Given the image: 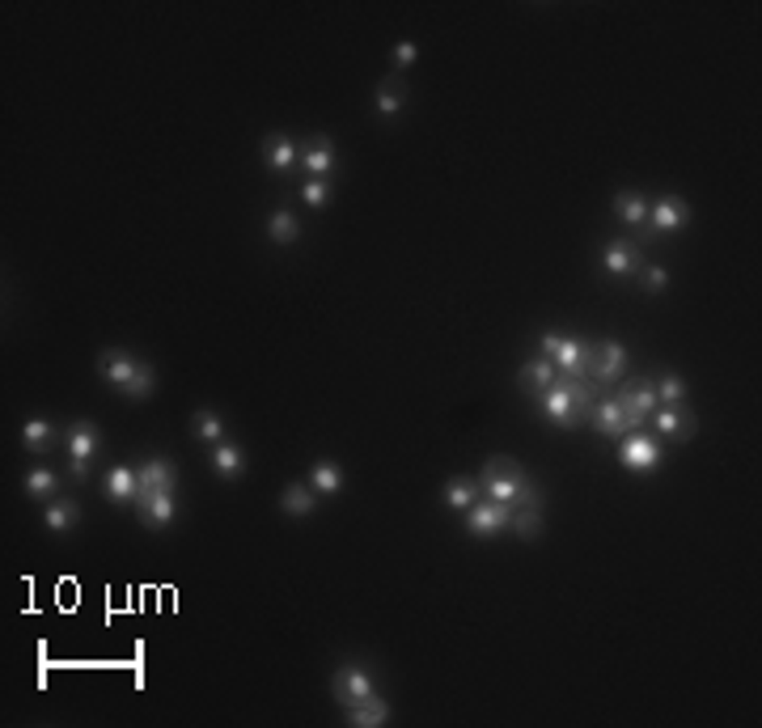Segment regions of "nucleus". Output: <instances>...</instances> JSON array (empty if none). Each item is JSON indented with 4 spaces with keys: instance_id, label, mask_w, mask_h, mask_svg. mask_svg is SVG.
<instances>
[{
    "instance_id": "1",
    "label": "nucleus",
    "mask_w": 762,
    "mask_h": 728,
    "mask_svg": "<svg viewBox=\"0 0 762 728\" xmlns=\"http://www.w3.org/2000/svg\"><path fill=\"white\" fill-rule=\"evenodd\" d=\"M623 373H627V347L615 344V339H602V344L585 339V347H580V377H589L597 385H615Z\"/></svg>"
},
{
    "instance_id": "2",
    "label": "nucleus",
    "mask_w": 762,
    "mask_h": 728,
    "mask_svg": "<svg viewBox=\"0 0 762 728\" xmlns=\"http://www.w3.org/2000/svg\"><path fill=\"white\" fill-rule=\"evenodd\" d=\"M526 466L513 462V457H492L483 466V479H479V495L483 500H496V504H513L516 500V487L526 483Z\"/></svg>"
},
{
    "instance_id": "3",
    "label": "nucleus",
    "mask_w": 762,
    "mask_h": 728,
    "mask_svg": "<svg viewBox=\"0 0 762 728\" xmlns=\"http://www.w3.org/2000/svg\"><path fill=\"white\" fill-rule=\"evenodd\" d=\"M618 407H623V415H627V428L631 433H644L652 420V411L661 407L657 403V385H652V377H627V382L615 390Z\"/></svg>"
},
{
    "instance_id": "4",
    "label": "nucleus",
    "mask_w": 762,
    "mask_h": 728,
    "mask_svg": "<svg viewBox=\"0 0 762 728\" xmlns=\"http://www.w3.org/2000/svg\"><path fill=\"white\" fill-rule=\"evenodd\" d=\"M618 462L631 470V474H652L661 466V441L652 433H627L618 444Z\"/></svg>"
},
{
    "instance_id": "5",
    "label": "nucleus",
    "mask_w": 762,
    "mask_h": 728,
    "mask_svg": "<svg viewBox=\"0 0 762 728\" xmlns=\"http://www.w3.org/2000/svg\"><path fill=\"white\" fill-rule=\"evenodd\" d=\"M331 691H335V703H344V712L352 703H360V699H369V694H377V682H373V673L365 665H339L331 678Z\"/></svg>"
},
{
    "instance_id": "6",
    "label": "nucleus",
    "mask_w": 762,
    "mask_h": 728,
    "mask_svg": "<svg viewBox=\"0 0 762 728\" xmlns=\"http://www.w3.org/2000/svg\"><path fill=\"white\" fill-rule=\"evenodd\" d=\"M508 517H513V504H496V500H475L466 508V530L475 538H496L500 530H508Z\"/></svg>"
},
{
    "instance_id": "7",
    "label": "nucleus",
    "mask_w": 762,
    "mask_h": 728,
    "mask_svg": "<svg viewBox=\"0 0 762 728\" xmlns=\"http://www.w3.org/2000/svg\"><path fill=\"white\" fill-rule=\"evenodd\" d=\"M652 428L665 436V441H690L695 436V411L690 407H657L652 411Z\"/></svg>"
},
{
    "instance_id": "8",
    "label": "nucleus",
    "mask_w": 762,
    "mask_h": 728,
    "mask_svg": "<svg viewBox=\"0 0 762 728\" xmlns=\"http://www.w3.org/2000/svg\"><path fill=\"white\" fill-rule=\"evenodd\" d=\"M538 411L551 424H564V428H577V420H580V407L572 403V394H567L564 385H559V377H555L551 390H542L538 394Z\"/></svg>"
},
{
    "instance_id": "9",
    "label": "nucleus",
    "mask_w": 762,
    "mask_h": 728,
    "mask_svg": "<svg viewBox=\"0 0 762 728\" xmlns=\"http://www.w3.org/2000/svg\"><path fill=\"white\" fill-rule=\"evenodd\" d=\"M687 221H690V208L677 195H661L648 208V224L657 234H677V229H687Z\"/></svg>"
},
{
    "instance_id": "10",
    "label": "nucleus",
    "mask_w": 762,
    "mask_h": 728,
    "mask_svg": "<svg viewBox=\"0 0 762 728\" xmlns=\"http://www.w3.org/2000/svg\"><path fill=\"white\" fill-rule=\"evenodd\" d=\"M589 420H593V428H597L602 436H627L631 433L627 415H623V407H618L615 394H597V403L589 407Z\"/></svg>"
},
{
    "instance_id": "11",
    "label": "nucleus",
    "mask_w": 762,
    "mask_h": 728,
    "mask_svg": "<svg viewBox=\"0 0 762 728\" xmlns=\"http://www.w3.org/2000/svg\"><path fill=\"white\" fill-rule=\"evenodd\" d=\"M135 513L145 525H170L174 513H178V500L174 492H140L135 495Z\"/></svg>"
},
{
    "instance_id": "12",
    "label": "nucleus",
    "mask_w": 762,
    "mask_h": 728,
    "mask_svg": "<svg viewBox=\"0 0 762 728\" xmlns=\"http://www.w3.org/2000/svg\"><path fill=\"white\" fill-rule=\"evenodd\" d=\"M602 267L606 275H636L644 267V254H639L636 242H610L602 250Z\"/></svg>"
},
{
    "instance_id": "13",
    "label": "nucleus",
    "mask_w": 762,
    "mask_h": 728,
    "mask_svg": "<svg viewBox=\"0 0 762 728\" xmlns=\"http://www.w3.org/2000/svg\"><path fill=\"white\" fill-rule=\"evenodd\" d=\"M135 369H140V360L127 356L124 347H106V352H98V377H102V382L127 385Z\"/></svg>"
},
{
    "instance_id": "14",
    "label": "nucleus",
    "mask_w": 762,
    "mask_h": 728,
    "mask_svg": "<svg viewBox=\"0 0 762 728\" xmlns=\"http://www.w3.org/2000/svg\"><path fill=\"white\" fill-rule=\"evenodd\" d=\"M174 483H178V470H174L170 457H148L145 466H140V492H174Z\"/></svg>"
},
{
    "instance_id": "15",
    "label": "nucleus",
    "mask_w": 762,
    "mask_h": 728,
    "mask_svg": "<svg viewBox=\"0 0 762 728\" xmlns=\"http://www.w3.org/2000/svg\"><path fill=\"white\" fill-rule=\"evenodd\" d=\"M263 161H267L271 174H288L293 165H301V153L288 136H267L263 140Z\"/></svg>"
},
{
    "instance_id": "16",
    "label": "nucleus",
    "mask_w": 762,
    "mask_h": 728,
    "mask_svg": "<svg viewBox=\"0 0 762 728\" xmlns=\"http://www.w3.org/2000/svg\"><path fill=\"white\" fill-rule=\"evenodd\" d=\"M106 495H111V504H135V487H140V470L135 466H111L106 474Z\"/></svg>"
},
{
    "instance_id": "17",
    "label": "nucleus",
    "mask_w": 762,
    "mask_h": 728,
    "mask_svg": "<svg viewBox=\"0 0 762 728\" xmlns=\"http://www.w3.org/2000/svg\"><path fill=\"white\" fill-rule=\"evenodd\" d=\"M301 170L309 174V178H326V174L335 170V148L331 140H309L306 148H301Z\"/></svg>"
},
{
    "instance_id": "18",
    "label": "nucleus",
    "mask_w": 762,
    "mask_h": 728,
    "mask_svg": "<svg viewBox=\"0 0 762 728\" xmlns=\"http://www.w3.org/2000/svg\"><path fill=\"white\" fill-rule=\"evenodd\" d=\"M64 444H68V457H73V462H89L94 449H98V428L89 420H76L73 428L64 433Z\"/></svg>"
},
{
    "instance_id": "19",
    "label": "nucleus",
    "mask_w": 762,
    "mask_h": 728,
    "mask_svg": "<svg viewBox=\"0 0 762 728\" xmlns=\"http://www.w3.org/2000/svg\"><path fill=\"white\" fill-rule=\"evenodd\" d=\"M347 720L356 728H381L390 720V703H386L381 694H369V699H360V703L347 707Z\"/></svg>"
},
{
    "instance_id": "20",
    "label": "nucleus",
    "mask_w": 762,
    "mask_h": 728,
    "mask_svg": "<svg viewBox=\"0 0 762 728\" xmlns=\"http://www.w3.org/2000/svg\"><path fill=\"white\" fill-rule=\"evenodd\" d=\"M555 377H559V373H555V364H551L546 356L526 360V364H521V385H526L529 394H542V390H551Z\"/></svg>"
},
{
    "instance_id": "21",
    "label": "nucleus",
    "mask_w": 762,
    "mask_h": 728,
    "mask_svg": "<svg viewBox=\"0 0 762 728\" xmlns=\"http://www.w3.org/2000/svg\"><path fill=\"white\" fill-rule=\"evenodd\" d=\"M43 521H47V530H55V534L73 530L76 521H81V504L68 500V495H55V500L47 504V513H43Z\"/></svg>"
},
{
    "instance_id": "22",
    "label": "nucleus",
    "mask_w": 762,
    "mask_h": 728,
    "mask_svg": "<svg viewBox=\"0 0 762 728\" xmlns=\"http://www.w3.org/2000/svg\"><path fill=\"white\" fill-rule=\"evenodd\" d=\"M212 470H216L221 479H237V474L246 470V454H242L237 444H229V441L212 444Z\"/></svg>"
},
{
    "instance_id": "23",
    "label": "nucleus",
    "mask_w": 762,
    "mask_h": 728,
    "mask_svg": "<svg viewBox=\"0 0 762 728\" xmlns=\"http://www.w3.org/2000/svg\"><path fill=\"white\" fill-rule=\"evenodd\" d=\"M301 237V221H296L293 212H271L267 216V242H276V246H288V242H296Z\"/></svg>"
},
{
    "instance_id": "24",
    "label": "nucleus",
    "mask_w": 762,
    "mask_h": 728,
    "mask_svg": "<svg viewBox=\"0 0 762 728\" xmlns=\"http://www.w3.org/2000/svg\"><path fill=\"white\" fill-rule=\"evenodd\" d=\"M280 508H284V513H293V517H309V513L318 508V500H314V487H309V483H288V492H284Z\"/></svg>"
},
{
    "instance_id": "25",
    "label": "nucleus",
    "mask_w": 762,
    "mask_h": 728,
    "mask_svg": "<svg viewBox=\"0 0 762 728\" xmlns=\"http://www.w3.org/2000/svg\"><path fill=\"white\" fill-rule=\"evenodd\" d=\"M406 102V85L403 76H390V81H381L377 85V98H373V106H377V115H398Z\"/></svg>"
},
{
    "instance_id": "26",
    "label": "nucleus",
    "mask_w": 762,
    "mask_h": 728,
    "mask_svg": "<svg viewBox=\"0 0 762 728\" xmlns=\"http://www.w3.org/2000/svg\"><path fill=\"white\" fill-rule=\"evenodd\" d=\"M615 216H623L627 224H648V199L639 195V191H618Z\"/></svg>"
},
{
    "instance_id": "27",
    "label": "nucleus",
    "mask_w": 762,
    "mask_h": 728,
    "mask_svg": "<svg viewBox=\"0 0 762 728\" xmlns=\"http://www.w3.org/2000/svg\"><path fill=\"white\" fill-rule=\"evenodd\" d=\"M475 500H479V479H454V483H445V504H449V508L466 513Z\"/></svg>"
},
{
    "instance_id": "28",
    "label": "nucleus",
    "mask_w": 762,
    "mask_h": 728,
    "mask_svg": "<svg viewBox=\"0 0 762 728\" xmlns=\"http://www.w3.org/2000/svg\"><path fill=\"white\" fill-rule=\"evenodd\" d=\"M508 530H513L516 538L534 543V538L542 534V508H513V517H508Z\"/></svg>"
},
{
    "instance_id": "29",
    "label": "nucleus",
    "mask_w": 762,
    "mask_h": 728,
    "mask_svg": "<svg viewBox=\"0 0 762 728\" xmlns=\"http://www.w3.org/2000/svg\"><path fill=\"white\" fill-rule=\"evenodd\" d=\"M22 441H25V449H30V454H43V449H51V444H55V428H51V420H25Z\"/></svg>"
},
{
    "instance_id": "30",
    "label": "nucleus",
    "mask_w": 762,
    "mask_h": 728,
    "mask_svg": "<svg viewBox=\"0 0 762 728\" xmlns=\"http://www.w3.org/2000/svg\"><path fill=\"white\" fill-rule=\"evenodd\" d=\"M309 487L314 492H339L344 487V470L335 466V462H314V470H309Z\"/></svg>"
},
{
    "instance_id": "31",
    "label": "nucleus",
    "mask_w": 762,
    "mask_h": 728,
    "mask_svg": "<svg viewBox=\"0 0 762 728\" xmlns=\"http://www.w3.org/2000/svg\"><path fill=\"white\" fill-rule=\"evenodd\" d=\"M657 403H661V407H687V382H682L677 373H661V382H657Z\"/></svg>"
},
{
    "instance_id": "32",
    "label": "nucleus",
    "mask_w": 762,
    "mask_h": 728,
    "mask_svg": "<svg viewBox=\"0 0 762 728\" xmlns=\"http://www.w3.org/2000/svg\"><path fill=\"white\" fill-rule=\"evenodd\" d=\"M580 339H564L559 344V352L551 356V364H555V373H564V377H580Z\"/></svg>"
},
{
    "instance_id": "33",
    "label": "nucleus",
    "mask_w": 762,
    "mask_h": 728,
    "mask_svg": "<svg viewBox=\"0 0 762 728\" xmlns=\"http://www.w3.org/2000/svg\"><path fill=\"white\" fill-rule=\"evenodd\" d=\"M153 385H157V373H153V364H145V360H140V369L132 373V382L124 385V394L132 398V403H145V398L153 394Z\"/></svg>"
},
{
    "instance_id": "34",
    "label": "nucleus",
    "mask_w": 762,
    "mask_h": 728,
    "mask_svg": "<svg viewBox=\"0 0 762 728\" xmlns=\"http://www.w3.org/2000/svg\"><path fill=\"white\" fill-rule=\"evenodd\" d=\"M196 436L204 444H221L225 441V420L216 415V411H199V415H196Z\"/></svg>"
},
{
    "instance_id": "35",
    "label": "nucleus",
    "mask_w": 762,
    "mask_h": 728,
    "mask_svg": "<svg viewBox=\"0 0 762 728\" xmlns=\"http://www.w3.org/2000/svg\"><path fill=\"white\" fill-rule=\"evenodd\" d=\"M25 492L35 495V500H55V474L47 466H35L25 474Z\"/></svg>"
},
{
    "instance_id": "36",
    "label": "nucleus",
    "mask_w": 762,
    "mask_h": 728,
    "mask_svg": "<svg viewBox=\"0 0 762 728\" xmlns=\"http://www.w3.org/2000/svg\"><path fill=\"white\" fill-rule=\"evenodd\" d=\"M301 199H306L309 208H326V199H331V186H326V178H306V186H301Z\"/></svg>"
},
{
    "instance_id": "37",
    "label": "nucleus",
    "mask_w": 762,
    "mask_h": 728,
    "mask_svg": "<svg viewBox=\"0 0 762 728\" xmlns=\"http://www.w3.org/2000/svg\"><path fill=\"white\" fill-rule=\"evenodd\" d=\"M639 284L648 288V293H665V284H669V275H665V267H657V263H644L639 267Z\"/></svg>"
},
{
    "instance_id": "38",
    "label": "nucleus",
    "mask_w": 762,
    "mask_h": 728,
    "mask_svg": "<svg viewBox=\"0 0 762 728\" xmlns=\"http://www.w3.org/2000/svg\"><path fill=\"white\" fill-rule=\"evenodd\" d=\"M416 55H419L416 43H398V47H394V68H411V64H416Z\"/></svg>"
},
{
    "instance_id": "39",
    "label": "nucleus",
    "mask_w": 762,
    "mask_h": 728,
    "mask_svg": "<svg viewBox=\"0 0 762 728\" xmlns=\"http://www.w3.org/2000/svg\"><path fill=\"white\" fill-rule=\"evenodd\" d=\"M559 344H564V334H555V331H546V334H542V356L551 360L555 352H559Z\"/></svg>"
}]
</instances>
